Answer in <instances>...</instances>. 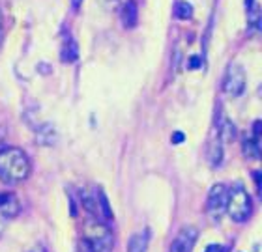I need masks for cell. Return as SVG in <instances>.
Instances as JSON below:
<instances>
[{"label":"cell","instance_id":"cell-4","mask_svg":"<svg viewBox=\"0 0 262 252\" xmlns=\"http://www.w3.org/2000/svg\"><path fill=\"white\" fill-rule=\"evenodd\" d=\"M245 71L240 63L232 62L229 63L227 71H225V79H223V92L225 94L232 95V97H238L245 92Z\"/></svg>","mask_w":262,"mask_h":252},{"label":"cell","instance_id":"cell-13","mask_svg":"<svg viewBox=\"0 0 262 252\" xmlns=\"http://www.w3.org/2000/svg\"><path fill=\"white\" fill-rule=\"evenodd\" d=\"M62 58L66 60V62H73L75 58H77V43H75V42H70V47H68V45L64 47Z\"/></svg>","mask_w":262,"mask_h":252},{"label":"cell","instance_id":"cell-15","mask_svg":"<svg viewBox=\"0 0 262 252\" xmlns=\"http://www.w3.org/2000/svg\"><path fill=\"white\" fill-rule=\"evenodd\" d=\"M204 252H225V249H223L221 245H210V247Z\"/></svg>","mask_w":262,"mask_h":252},{"label":"cell","instance_id":"cell-3","mask_svg":"<svg viewBox=\"0 0 262 252\" xmlns=\"http://www.w3.org/2000/svg\"><path fill=\"white\" fill-rule=\"evenodd\" d=\"M227 211H229V217L236 222H243L251 217V211H253L251 196L247 194V190L243 189L241 185H234L229 190Z\"/></svg>","mask_w":262,"mask_h":252},{"label":"cell","instance_id":"cell-6","mask_svg":"<svg viewBox=\"0 0 262 252\" xmlns=\"http://www.w3.org/2000/svg\"><path fill=\"white\" fill-rule=\"evenodd\" d=\"M197 239H199V230L195 226H184L174 237L168 252H193Z\"/></svg>","mask_w":262,"mask_h":252},{"label":"cell","instance_id":"cell-2","mask_svg":"<svg viewBox=\"0 0 262 252\" xmlns=\"http://www.w3.org/2000/svg\"><path fill=\"white\" fill-rule=\"evenodd\" d=\"M32 165L28 155L19 147L0 149V179L4 183H19L30 176Z\"/></svg>","mask_w":262,"mask_h":252},{"label":"cell","instance_id":"cell-14","mask_svg":"<svg viewBox=\"0 0 262 252\" xmlns=\"http://www.w3.org/2000/svg\"><path fill=\"white\" fill-rule=\"evenodd\" d=\"M4 38H6V28H4V15L0 11V49L4 45Z\"/></svg>","mask_w":262,"mask_h":252},{"label":"cell","instance_id":"cell-11","mask_svg":"<svg viewBox=\"0 0 262 252\" xmlns=\"http://www.w3.org/2000/svg\"><path fill=\"white\" fill-rule=\"evenodd\" d=\"M95 194H97V206H99V217L103 222L113 221V211H111V206L107 202V196L103 194L101 189H95Z\"/></svg>","mask_w":262,"mask_h":252},{"label":"cell","instance_id":"cell-7","mask_svg":"<svg viewBox=\"0 0 262 252\" xmlns=\"http://www.w3.org/2000/svg\"><path fill=\"white\" fill-rule=\"evenodd\" d=\"M120 19H122L124 28H135L137 22H139V6H137L135 0L124 2L122 11H120Z\"/></svg>","mask_w":262,"mask_h":252},{"label":"cell","instance_id":"cell-9","mask_svg":"<svg viewBox=\"0 0 262 252\" xmlns=\"http://www.w3.org/2000/svg\"><path fill=\"white\" fill-rule=\"evenodd\" d=\"M0 213L4 217H15L19 213V202L15 200L13 194H6V192H0Z\"/></svg>","mask_w":262,"mask_h":252},{"label":"cell","instance_id":"cell-17","mask_svg":"<svg viewBox=\"0 0 262 252\" xmlns=\"http://www.w3.org/2000/svg\"><path fill=\"white\" fill-rule=\"evenodd\" d=\"M30 252H47V249H45L43 245H36V247H34Z\"/></svg>","mask_w":262,"mask_h":252},{"label":"cell","instance_id":"cell-18","mask_svg":"<svg viewBox=\"0 0 262 252\" xmlns=\"http://www.w3.org/2000/svg\"><path fill=\"white\" fill-rule=\"evenodd\" d=\"M71 6H73V10H79V6H81V0H71Z\"/></svg>","mask_w":262,"mask_h":252},{"label":"cell","instance_id":"cell-10","mask_svg":"<svg viewBox=\"0 0 262 252\" xmlns=\"http://www.w3.org/2000/svg\"><path fill=\"white\" fill-rule=\"evenodd\" d=\"M148 251V231H137L127 241V252H146Z\"/></svg>","mask_w":262,"mask_h":252},{"label":"cell","instance_id":"cell-16","mask_svg":"<svg viewBox=\"0 0 262 252\" xmlns=\"http://www.w3.org/2000/svg\"><path fill=\"white\" fill-rule=\"evenodd\" d=\"M182 140H184V135H182V133H174V135H172V142H174V144H178Z\"/></svg>","mask_w":262,"mask_h":252},{"label":"cell","instance_id":"cell-8","mask_svg":"<svg viewBox=\"0 0 262 252\" xmlns=\"http://www.w3.org/2000/svg\"><path fill=\"white\" fill-rule=\"evenodd\" d=\"M208 159L214 168H217L223 163V140H221L219 135H212V138H210Z\"/></svg>","mask_w":262,"mask_h":252},{"label":"cell","instance_id":"cell-12","mask_svg":"<svg viewBox=\"0 0 262 252\" xmlns=\"http://www.w3.org/2000/svg\"><path fill=\"white\" fill-rule=\"evenodd\" d=\"M174 13H176V17L182 19V21H188L193 17V6L186 2V0H180L178 4H176V8H174Z\"/></svg>","mask_w":262,"mask_h":252},{"label":"cell","instance_id":"cell-5","mask_svg":"<svg viewBox=\"0 0 262 252\" xmlns=\"http://www.w3.org/2000/svg\"><path fill=\"white\" fill-rule=\"evenodd\" d=\"M227 198H229V189H227L223 183L214 185V187L210 189L208 200H206V208H208L210 215L221 217L223 211L227 210Z\"/></svg>","mask_w":262,"mask_h":252},{"label":"cell","instance_id":"cell-1","mask_svg":"<svg viewBox=\"0 0 262 252\" xmlns=\"http://www.w3.org/2000/svg\"><path fill=\"white\" fill-rule=\"evenodd\" d=\"M115 247V235L105 222L88 221L83 226V233L77 241L75 252H111Z\"/></svg>","mask_w":262,"mask_h":252}]
</instances>
